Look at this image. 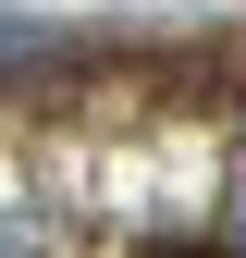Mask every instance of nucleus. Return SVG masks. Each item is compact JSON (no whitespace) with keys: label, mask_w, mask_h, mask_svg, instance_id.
Wrapping results in <instances>:
<instances>
[{"label":"nucleus","mask_w":246,"mask_h":258,"mask_svg":"<svg viewBox=\"0 0 246 258\" xmlns=\"http://www.w3.org/2000/svg\"><path fill=\"white\" fill-rule=\"evenodd\" d=\"M74 37H61L49 13H13V0H0V74H25V61H61Z\"/></svg>","instance_id":"f257e3e1"},{"label":"nucleus","mask_w":246,"mask_h":258,"mask_svg":"<svg viewBox=\"0 0 246 258\" xmlns=\"http://www.w3.org/2000/svg\"><path fill=\"white\" fill-rule=\"evenodd\" d=\"M0 258H37V234H0Z\"/></svg>","instance_id":"f03ea898"}]
</instances>
